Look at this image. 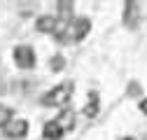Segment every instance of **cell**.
I'll use <instances>...</instances> for the list:
<instances>
[{
  "label": "cell",
  "instance_id": "6da1fadb",
  "mask_svg": "<svg viewBox=\"0 0 147 140\" xmlns=\"http://www.w3.org/2000/svg\"><path fill=\"white\" fill-rule=\"evenodd\" d=\"M72 94H75V82L72 79H65L56 86L47 89L42 96H40V105L42 108H63V105L70 103Z\"/></svg>",
  "mask_w": 147,
  "mask_h": 140
},
{
  "label": "cell",
  "instance_id": "7a4b0ae2",
  "mask_svg": "<svg viewBox=\"0 0 147 140\" xmlns=\"http://www.w3.org/2000/svg\"><path fill=\"white\" fill-rule=\"evenodd\" d=\"M12 59H14V65L19 68V70H33L35 63H38L35 49L30 44H16L12 49Z\"/></svg>",
  "mask_w": 147,
  "mask_h": 140
},
{
  "label": "cell",
  "instance_id": "3957f363",
  "mask_svg": "<svg viewBox=\"0 0 147 140\" xmlns=\"http://www.w3.org/2000/svg\"><path fill=\"white\" fill-rule=\"evenodd\" d=\"M30 126H28V119H21V117H14L9 124L3 129V135L9 138V140H24L28 135Z\"/></svg>",
  "mask_w": 147,
  "mask_h": 140
},
{
  "label": "cell",
  "instance_id": "277c9868",
  "mask_svg": "<svg viewBox=\"0 0 147 140\" xmlns=\"http://www.w3.org/2000/svg\"><path fill=\"white\" fill-rule=\"evenodd\" d=\"M121 24L128 30H136L140 26V5L133 0H126L124 3V12H121Z\"/></svg>",
  "mask_w": 147,
  "mask_h": 140
},
{
  "label": "cell",
  "instance_id": "5b68a950",
  "mask_svg": "<svg viewBox=\"0 0 147 140\" xmlns=\"http://www.w3.org/2000/svg\"><path fill=\"white\" fill-rule=\"evenodd\" d=\"M54 121L63 129V133H70V131H75V126H77V114H75L72 108H61V112L54 117Z\"/></svg>",
  "mask_w": 147,
  "mask_h": 140
},
{
  "label": "cell",
  "instance_id": "8992f818",
  "mask_svg": "<svg viewBox=\"0 0 147 140\" xmlns=\"http://www.w3.org/2000/svg\"><path fill=\"white\" fill-rule=\"evenodd\" d=\"M59 28V19L54 14H40L35 19V30L38 33H45V35H54Z\"/></svg>",
  "mask_w": 147,
  "mask_h": 140
},
{
  "label": "cell",
  "instance_id": "52a82bcc",
  "mask_svg": "<svg viewBox=\"0 0 147 140\" xmlns=\"http://www.w3.org/2000/svg\"><path fill=\"white\" fill-rule=\"evenodd\" d=\"M56 19L61 24H70L72 19H75V5L68 3V0H61V3H56Z\"/></svg>",
  "mask_w": 147,
  "mask_h": 140
},
{
  "label": "cell",
  "instance_id": "ba28073f",
  "mask_svg": "<svg viewBox=\"0 0 147 140\" xmlns=\"http://www.w3.org/2000/svg\"><path fill=\"white\" fill-rule=\"evenodd\" d=\"M63 135H65V133H63V129H61L54 119H49L47 124L42 126V138H45V140H61Z\"/></svg>",
  "mask_w": 147,
  "mask_h": 140
},
{
  "label": "cell",
  "instance_id": "9c48e42d",
  "mask_svg": "<svg viewBox=\"0 0 147 140\" xmlns=\"http://www.w3.org/2000/svg\"><path fill=\"white\" fill-rule=\"evenodd\" d=\"M98 112H100V98H98L96 91H91V94H89V100H86V105H84V117L94 119V117H98Z\"/></svg>",
  "mask_w": 147,
  "mask_h": 140
},
{
  "label": "cell",
  "instance_id": "30bf717a",
  "mask_svg": "<svg viewBox=\"0 0 147 140\" xmlns=\"http://www.w3.org/2000/svg\"><path fill=\"white\" fill-rule=\"evenodd\" d=\"M49 70H51V73H61V70H65V56L63 54H54L49 59Z\"/></svg>",
  "mask_w": 147,
  "mask_h": 140
},
{
  "label": "cell",
  "instance_id": "8fae6325",
  "mask_svg": "<svg viewBox=\"0 0 147 140\" xmlns=\"http://www.w3.org/2000/svg\"><path fill=\"white\" fill-rule=\"evenodd\" d=\"M12 119H14V110L9 108V105H3V103H0V129H5Z\"/></svg>",
  "mask_w": 147,
  "mask_h": 140
},
{
  "label": "cell",
  "instance_id": "7c38bea8",
  "mask_svg": "<svg viewBox=\"0 0 147 140\" xmlns=\"http://www.w3.org/2000/svg\"><path fill=\"white\" fill-rule=\"evenodd\" d=\"M126 94H128V96H133V98H136V96H140V94H142V86H140V82H128V89H126Z\"/></svg>",
  "mask_w": 147,
  "mask_h": 140
},
{
  "label": "cell",
  "instance_id": "4fadbf2b",
  "mask_svg": "<svg viewBox=\"0 0 147 140\" xmlns=\"http://www.w3.org/2000/svg\"><path fill=\"white\" fill-rule=\"evenodd\" d=\"M138 108H140V112H142V114L147 117V98H142V100L138 103Z\"/></svg>",
  "mask_w": 147,
  "mask_h": 140
},
{
  "label": "cell",
  "instance_id": "5bb4252c",
  "mask_svg": "<svg viewBox=\"0 0 147 140\" xmlns=\"http://www.w3.org/2000/svg\"><path fill=\"white\" fill-rule=\"evenodd\" d=\"M121 140H133V138H131V135H126V138H121Z\"/></svg>",
  "mask_w": 147,
  "mask_h": 140
}]
</instances>
